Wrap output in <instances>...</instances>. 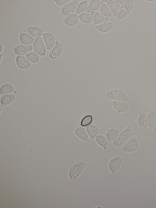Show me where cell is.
Segmentation results:
<instances>
[{
    "mask_svg": "<svg viewBox=\"0 0 156 208\" xmlns=\"http://www.w3.org/2000/svg\"><path fill=\"white\" fill-rule=\"evenodd\" d=\"M103 4V3L100 0H92L89 3L87 9L88 13H92L99 9Z\"/></svg>",
    "mask_w": 156,
    "mask_h": 208,
    "instance_id": "13",
    "label": "cell"
},
{
    "mask_svg": "<svg viewBox=\"0 0 156 208\" xmlns=\"http://www.w3.org/2000/svg\"><path fill=\"white\" fill-rule=\"evenodd\" d=\"M119 134V131L116 129H110L107 131L106 133V138L108 141L113 140L117 137Z\"/></svg>",
    "mask_w": 156,
    "mask_h": 208,
    "instance_id": "23",
    "label": "cell"
},
{
    "mask_svg": "<svg viewBox=\"0 0 156 208\" xmlns=\"http://www.w3.org/2000/svg\"><path fill=\"white\" fill-rule=\"evenodd\" d=\"M100 13L107 17H109L112 15V12L109 7L105 3H103L99 9Z\"/></svg>",
    "mask_w": 156,
    "mask_h": 208,
    "instance_id": "32",
    "label": "cell"
},
{
    "mask_svg": "<svg viewBox=\"0 0 156 208\" xmlns=\"http://www.w3.org/2000/svg\"><path fill=\"white\" fill-rule=\"evenodd\" d=\"M78 4V2L76 1L69 2L62 7V16H68L72 14L76 11Z\"/></svg>",
    "mask_w": 156,
    "mask_h": 208,
    "instance_id": "6",
    "label": "cell"
},
{
    "mask_svg": "<svg viewBox=\"0 0 156 208\" xmlns=\"http://www.w3.org/2000/svg\"><path fill=\"white\" fill-rule=\"evenodd\" d=\"M16 63L20 68L23 69H27L31 65V63L26 58L21 56H16Z\"/></svg>",
    "mask_w": 156,
    "mask_h": 208,
    "instance_id": "12",
    "label": "cell"
},
{
    "mask_svg": "<svg viewBox=\"0 0 156 208\" xmlns=\"http://www.w3.org/2000/svg\"><path fill=\"white\" fill-rule=\"evenodd\" d=\"M79 19L77 14L73 13L67 16L64 20V23L68 26H73L77 23Z\"/></svg>",
    "mask_w": 156,
    "mask_h": 208,
    "instance_id": "17",
    "label": "cell"
},
{
    "mask_svg": "<svg viewBox=\"0 0 156 208\" xmlns=\"http://www.w3.org/2000/svg\"><path fill=\"white\" fill-rule=\"evenodd\" d=\"M86 130L89 136L91 138L96 137L98 132V130L97 127L93 124H90L86 126Z\"/></svg>",
    "mask_w": 156,
    "mask_h": 208,
    "instance_id": "22",
    "label": "cell"
},
{
    "mask_svg": "<svg viewBox=\"0 0 156 208\" xmlns=\"http://www.w3.org/2000/svg\"><path fill=\"white\" fill-rule=\"evenodd\" d=\"M21 42L24 45H30L33 43L34 39L30 34L26 33H22L20 35Z\"/></svg>",
    "mask_w": 156,
    "mask_h": 208,
    "instance_id": "18",
    "label": "cell"
},
{
    "mask_svg": "<svg viewBox=\"0 0 156 208\" xmlns=\"http://www.w3.org/2000/svg\"><path fill=\"white\" fill-rule=\"evenodd\" d=\"M87 1L84 0L80 2L78 5L75 12L77 14H81L87 11L88 6Z\"/></svg>",
    "mask_w": 156,
    "mask_h": 208,
    "instance_id": "27",
    "label": "cell"
},
{
    "mask_svg": "<svg viewBox=\"0 0 156 208\" xmlns=\"http://www.w3.org/2000/svg\"><path fill=\"white\" fill-rule=\"evenodd\" d=\"M74 132L76 135L80 139L83 141H87L88 136L86 130L82 127H79L75 129Z\"/></svg>",
    "mask_w": 156,
    "mask_h": 208,
    "instance_id": "20",
    "label": "cell"
},
{
    "mask_svg": "<svg viewBox=\"0 0 156 208\" xmlns=\"http://www.w3.org/2000/svg\"><path fill=\"white\" fill-rule=\"evenodd\" d=\"M92 117L91 115H88L85 117L81 122V125L82 126H87L90 124L92 120Z\"/></svg>",
    "mask_w": 156,
    "mask_h": 208,
    "instance_id": "33",
    "label": "cell"
},
{
    "mask_svg": "<svg viewBox=\"0 0 156 208\" xmlns=\"http://www.w3.org/2000/svg\"><path fill=\"white\" fill-rule=\"evenodd\" d=\"M79 20L83 23L86 24H90L92 22L90 15L87 12L79 14L78 15Z\"/></svg>",
    "mask_w": 156,
    "mask_h": 208,
    "instance_id": "29",
    "label": "cell"
},
{
    "mask_svg": "<svg viewBox=\"0 0 156 208\" xmlns=\"http://www.w3.org/2000/svg\"><path fill=\"white\" fill-rule=\"evenodd\" d=\"M147 125L151 128L153 127L156 124V113L151 111L147 115Z\"/></svg>",
    "mask_w": 156,
    "mask_h": 208,
    "instance_id": "24",
    "label": "cell"
},
{
    "mask_svg": "<svg viewBox=\"0 0 156 208\" xmlns=\"http://www.w3.org/2000/svg\"><path fill=\"white\" fill-rule=\"evenodd\" d=\"M62 51V47L61 45L56 41L54 46L50 52L49 57L52 59L57 57L60 55Z\"/></svg>",
    "mask_w": 156,
    "mask_h": 208,
    "instance_id": "15",
    "label": "cell"
},
{
    "mask_svg": "<svg viewBox=\"0 0 156 208\" xmlns=\"http://www.w3.org/2000/svg\"><path fill=\"white\" fill-rule=\"evenodd\" d=\"M112 104L114 109L118 112L121 113L126 112L129 106V103L116 100L113 101Z\"/></svg>",
    "mask_w": 156,
    "mask_h": 208,
    "instance_id": "11",
    "label": "cell"
},
{
    "mask_svg": "<svg viewBox=\"0 0 156 208\" xmlns=\"http://www.w3.org/2000/svg\"><path fill=\"white\" fill-rule=\"evenodd\" d=\"M85 166L83 162H80L73 165L69 169V177L72 181H73L80 174Z\"/></svg>",
    "mask_w": 156,
    "mask_h": 208,
    "instance_id": "5",
    "label": "cell"
},
{
    "mask_svg": "<svg viewBox=\"0 0 156 208\" xmlns=\"http://www.w3.org/2000/svg\"><path fill=\"white\" fill-rule=\"evenodd\" d=\"M122 161L120 157L117 156L112 159L109 162L108 166L112 173L114 174L119 167Z\"/></svg>",
    "mask_w": 156,
    "mask_h": 208,
    "instance_id": "14",
    "label": "cell"
},
{
    "mask_svg": "<svg viewBox=\"0 0 156 208\" xmlns=\"http://www.w3.org/2000/svg\"><path fill=\"white\" fill-rule=\"evenodd\" d=\"M132 132L130 126L123 130L117 137L113 141V145L115 146H120L125 145L131 138Z\"/></svg>",
    "mask_w": 156,
    "mask_h": 208,
    "instance_id": "1",
    "label": "cell"
},
{
    "mask_svg": "<svg viewBox=\"0 0 156 208\" xmlns=\"http://www.w3.org/2000/svg\"><path fill=\"white\" fill-rule=\"evenodd\" d=\"M95 140L100 146L103 147L104 149L106 148L108 141L105 136L101 135H98L96 137Z\"/></svg>",
    "mask_w": 156,
    "mask_h": 208,
    "instance_id": "28",
    "label": "cell"
},
{
    "mask_svg": "<svg viewBox=\"0 0 156 208\" xmlns=\"http://www.w3.org/2000/svg\"><path fill=\"white\" fill-rule=\"evenodd\" d=\"M102 2H108V0H101Z\"/></svg>",
    "mask_w": 156,
    "mask_h": 208,
    "instance_id": "37",
    "label": "cell"
},
{
    "mask_svg": "<svg viewBox=\"0 0 156 208\" xmlns=\"http://www.w3.org/2000/svg\"><path fill=\"white\" fill-rule=\"evenodd\" d=\"M33 50L35 52L40 56H44L46 47L43 40L39 37L36 38L33 43Z\"/></svg>",
    "mask_w": 156,
    "mask_h": 208,
    "instance_id": "4",
    "label": "cell"
},
{
    "mask_svg": "<svg viewBox=\"0 0 156 208\" xmlns=\"http://www.w3.org/2000/svg\"><path fill=\"white\" fill-rule=\"evenodd\" d=\"M43 38L47 49L51 50L55 43V38L53 34L50 33H44L42 34Z\"/></svg>",
    "mask_w": 156,
    "mask_h": 208,
    "instance_id": "7",
    "label": "cell"
},
{
    "mask_svg": "<svg viewBox=\"0 0 156 208\" xmlns=\"http://www.w3.org/2000/svg\"><path fill=\"white\" fill-rule=\"evenodd\" d=\"M14 88L12 85L6 83L2 85L0 88V94H5L10 93L12 92Z\"/></svg>",
    "mask_w": 156,
    "mask_h": 208,
    "instance_id": "26",
    "label": "cell"
},
{
    "mask_svg": "<svg viewBox=\"0 0 156 208\" xmlns=\"http://www.w3.org/2000/svg\"><path fill=\"white\" fill-rule=\"evenodd\" d=\"M138 123L140 127L142 128L146 127L147 123V117L144 113L140 114L138 120Z\"/></svg>",
    "mask_w": 156,
    "mask_h": 208,
    "instance_id": "31",
    "label": "cell"
},
{
    "mask_svg": "<svg viewBox=\"0 0 156 208\" xmlns=\"http://www.w3.org/2000/svg\"><path fill=\"white\" fill-rule=\"evenodd\" d=\"M15 96L11 94L5 95L2 96L1 99L2 105H8L12 102L15 99Z\"/></svg>",
    "mask_w": 156,
    "mask_h": 208,
    "instance_id": "25",
    "label": "cell"
},
{
    "mask_svg": "<svg viewBox=\"0 0 156 208\" xmlns=\"http://www.w3.org/2000/svg\"><path fill=\"white\" fill-rule=\"evenodd\" d=\"M133 5V0H124L116 16L117 19L119 20H122L132 10Z\"/></svg>",
    "mask_w": 156,
    "mask_h": 208,
    "instance_id": "3",
    "label": "cell"
},
{
    "mask_svg": "<svg viewBox=\"0 0 156 208\" xmlns=\"http://www.w3.org/2000/svg\"><path fill=\"white\" fill-rule=\"evenodd\" d=\"M154 132H155L156 133V124L154 127Z\"/></svg>",
    "mask_w": 156,
    "mask_h": 208,
    "instance_id": "36",
    "label": "cell"
},
{
    "mask_svg": "<svg viewBox=\"0 0 156 208\" xmlns=\"http://www.w3.org/2000/svg\"><path fill=\"white\" fill-rule=\"evenodd\" d=\"M120 5H122L124 1V0H115Z\"/></svg>",
    "mask_w": 156,
    "mask_h": 208,
    "instance_id": "35",
    "label": "cell"
},
{
    "mask_svg": "<svg viewBox=\"0 0 156 208\" xmlns=\"http://www.w3.org/2000/svg\"><path fill=\"white\" fill-rule=\"evenodd\" d=\"M29 34L34 38L39 37L42 35L43 30L41 28L37 27H31L27 29Z\"/></svg>",
    "mask_w": 156,
    "mask_h": 208,
    "instance_id": "19",
    "label": "cell"
},
{
    "mask_svg": "<svg viewBox=\"0 0 156 208\" xmlns=\"http://www.w3.org/2000/svg\"><path fill=\"white\" fill-rule=\"evenodd\" d=\"M25 57L30 62L35 63L38 62L39 60V56L34 52H31L25 55Z\"/></svg>",
    "mask_w": 156,
    "mask_h": 208,
    "instance_id": "30",
    "label": "cell"
},
{
    "mask_svg": "<svg viewBox=\"0 0 156 208\" xmlns=\"http://www.w3.org/2000/svg\"><path fill=\"white\" fill-rule=\"evenodd\" d=\"M106 4L114 15L115 16H117L120 9V5L114 0H109L107 2Z\"/></svg>",
    "mask_w": 156,
    "mask_h": 208,
    "instance_id": "16",
    "label": "cell"
},
{
    "mask_svg": "<svg viewBox=\"0 0 156 208\" xmlns=\"http://www.w3.org/2000/svg\"><path fill=\"white\" fill-rule=\"evenodd\" d=\"M106 96L108 98L110 99L127 103L129 102L126 93L121 90L116 89L109 91L107 93Z\"/></svg>",
    "mask_w": 156,
    "mask_h": 208,
    "instance_id": "2",
    "label": "cell"
},
{
    "mask_svg": "<svg viewBox=\"0 0 156 208\" xmlns=\"http://www.w3.org/2000/svg\"><path fill=\"white\" fill-rule=\"evenodd\" d=\"M138 145V141L136 138L133 137L124 145L122 147V150L125 152H133L136 150Z\"/></svg>",
    "mask_w": 156,
    "mask_h": 208,
    "instance_id": "8",
    "label": "cell"
},
{
    "mask_svg": "<svg viewBox=\"0 0 156 208\" xmlns=\"http://www.w3.org/2000/svg\"><path fill=\"white\" fill-rule=\"evenodd\" d=\"M33 49V46L32 45H20L14 48V52L16 55L22 56L26 55Z\"/></svg>",
    "mask_w": 156,
    "mask_h": 208,
    "instance_id": "10",
    "label": "cell"
},
{
    "mask_svg": "<svg viewBox=\"0 0 156 208\" xmlns=\"http://www.w3.org/2000/svg\"><path fill=\"white\" fill-rule=\"evenodd\" d=\"M112 27V23L110 22H108L96 26L95 28L101 32L105 33L110 30Z\"/></svg>",
    "mask_w": 156,
    "mask_h": 208,
    "instance_id": "21",
    "label": "cell"
},
{
    "mask_svg": "<svg viewBox=\"0 0 156 208\" xmlns=\"http://www.w3.org/2000/svg\"><path fill=\"white\" fill-rule=\"evenodd\" d=\"M54 1L58 5L63 6L69 2L70 0H55Z\"/></svg>",
    "mask_w": 156,
    "mask_h": 208,
    "instance_id": "34",
    "label": "cell"
},
{
    "mask_svg": "<svg viewBox=\"0 0 156 208\" xmlns=\"http://www.w3.org/2000/svg\"><path fill=\"white\" fill-rule=\"evenodd\" d=\"M91 20L96 24H101L108 22V18L101 14L100 13L95 12L91 13Z\"/></svg>",
    "mask_w": 156,
    "mask_h": 208,
    "instance_id": "9",
    "label": "cell"
}]
</instances>
